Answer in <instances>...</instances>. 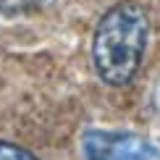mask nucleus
I'll return each mask as SVG.
<instances>
[{
	"instance_id": "1",
	"label": "nucleus",
	"mask_w": 160,
	"mask_h": 160,
	"mask_svg": "<svg viewBox=\"0 0 160 160\" xmlns=\"http://www.w3.org/2000/svg\"><path fill=\"white\" fill-rule=\"evenodd\" d=\"M150 34L147 11L134 0L118 3L102 16L95 32V71L105 84L121 87L131 82L144 58Z\"/></svg>"
},
{
	"instance_id": "2",
	"label": "nucleus",
	"mask_w": 160,
	"mask_h": 160,
	"mask_svg": "<svg viewBox=\"0 0 160 160\" xmlns=\"http://www.w3.org/2000/svg\"><path fill=\"white\" fill-rule=\"evenodd\" d=\"M84 155L87 160H152L158 152L142 137L126 131H87Z\"/></svg>"
},
{
	"instance_id": "3",
	"label": "nucleus",
	"mask_w": 160,
	"mask_h": 160,
	"mask_svg": "<svg viewBox=\"0 0 160 160\" xmlns=\"http://www.w3.org/2000/svg\"><path fill=\"white\" fill-rule=\"evenodd\" d=\"M0 160H37L29 150L18 147V144L11 142H0Z\"/></svg>"
},
{
	"instance_id": "4",
	"label": "nucleus",
	"mask_w": 160,
	"mask_h": 160,
	"mask_svg": "<svg viewBox=\"0 0 160 160\" xmlns=\"http://www.w3.org/2000/svg\"><path fill=\"white\" fill-rule=\"evenodd\" d=\"M37 0H0V8L3 11H21V8H29Z\"/></svg>"
}]
</instances>
